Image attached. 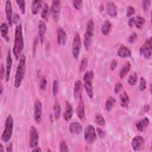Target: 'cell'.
<instances>
[{
    "label": "cell",
    "instance_id": "obj_1",
    "mask_svg": "<svg viewBox=\"0 0 152 152\" xmlns=\"http://www.w3.org/2000/svg\"><path fill=\"white\" fill-rule=\"evenodd\" d=\"M24 49V39L21 23L18 24L15 28V36L12 52L16 59H18Z\"/></svg>",
    "mask_w": 152,
    "mask_h": 152
},
{
    "label": "cell",
    "instance_id": "obj_2",
    "mask_svg": "<svg viewBox=\"0 0 152 152\" xmlns=\"http://www.w3.org/2000/svg\"><path fill=\"white\" fill-rule=\"evenodd\" d=\"M26 68V58L24 54H22L20 58L19 62L16 69L14 77V87L19 88L24 78Z\"/></svg>",
    "mask_w": 152,
    "mask_h": 152
},
{
    "label": "cell",
    "instance_id": "obj_3",
    "mask_svg": "<svg viewBox=\"0 0 152 152\" xmlns=\"http://www.w3.org/2000/svg\"><path fill=\"white\" fill-rule=\"evenodd\" d=\"M94 24L92 20H89L87 21L86 31L84 35V46L85 49L88 50L91 42L93 41V38L94 36Z\"/></svg>",
    "mask_w": 152,
    "mask_h": 152
},
{
    "label": "cell",
    "instance_id": "obj_4",
    "mask_svg": "<svg viewBox=\"0 0 152 152\" xmlns=\"http://www.w3.org/2000/svg\"><path fill=\"white\" fill-rule=\"evenodd\" d=\"M14 128V119L11 115H8L6 118L5 122V128L1 135L2 140L7 142L11 139Z\"/></svg>",
    "mask_w": 152,
    "mask_h": 152
},
{
    "label": "cell",
    "instance_id": "obj_5",
    "mask_svg": "<svg viewBox=\"0 0 152 152\" xmlns=\"http://www.w3.org/2000/svg\"><path fill=\"white\" fill-rule=\"evenodd\" d=\"M94 78V72L92 70L87 71L83 76L84 86L86 93L89 97L91 99L93 97V80Z\"/></svg>",
    "mask_w": 152,
    "mask_h": 152
},
{
    "label": "cell",
    "instance_id": "obj_6",
    "mask_svg": "<svg viewBox=\"0 0 152 152\" xmlns=\"http://www.w3.org/2000/svg\"><path fill=\"white\" fill-rule=\"evenodd\" d=\"M140 52L145 59H151L152 52V40L151 37L145 40L144 44L140 48Z\"/></svg>",
    "mask_w": 152,
    "mask_h": 152
},
{
    "label": "cell",
    "instance_id": "obj_7",
    "mask_svg": "<svg viewBox=\"0 0 152 152\" xmlns=\"http://www.w3.org/2000/svg\"><path fill=\"white\" fill-rule=\"evenodd\" d=\"M81 46V37L80 36L79 33L78 32H76L74 34V39L72 43V47H71L72 55L74 58L76 59L78 58L80 52Z\"/></svg>",
    "mask_w": 152,
    "mask_h": 152
},
{
    "label": "cell",
    "instance_id": "obj_8",
    "mask_svg": "<svg viewBox=\"0 0 152 152\" xmlns=\"http://www.w3.org/2000/svg\"><path fill=\"white\" fill-rule=\"evenodd\" d=\"M84 137L85 141L88 144H91L97 138L96 132L94 127L92 125H88L84 131Z\"/></svg>",
    "mask_w": 152,
    "mask_h": 152
},
{
    "label": "cell",
    "instance_id": "obj_9",
    "mask_svg": "<svg viewBox=\"0 0 152 152\" xmlns=\"http://www.w3.org/2000/svg\"><path fill=\"white\" fill-rule=\"evenodd\" d=\"M61 1H53L50 8V12L52 14V18L55 22H58L61 14Z\"/></svg>",
    "mask_w": 152,
    "mask_h": 152
},
{
    "label": "cell",
    "instance_id": "obj_10",
    "mask_svg": "<svg viewBox=\"0 0 152 152\" xmlns=\"http://www.w3.org/2000/svg\"><path fill=\"white\" fill-rule=\"evenodd\" d=\"M34 118L36 123L39 124L42 120V104L41 102L37 99L34 104Z\"/></svg>",
    "mask_w": 152,
    "mask_h": 152
},
{
    "label": "cell",
    "instance_id": "obj_11",
    "mask_svg": "<svg viewBox=\"0 0 152 152\" xmlns=\"http://www.w3.org/2000/svg\"><path fill=\"white\" fill-rule=\"evenodd\" d=\"M39 143V134L36 128L31 126L30 129L29 146L30 148H34L37 146Z\"/></svg>",
    "mask_w": 152,
    "mask_h": 152
},
{
    "label": "cell",
    "instance_id": "obj_12",
    "mask_svg": "<svg viewBox=\"0 0 152 152\" xmlns=\"http://www.w3.org/2000/svg\"><path fill=\"white\" fill-rule=\"evenodd\" d=\"M145 144L144 138L140 135L135 136L131 140V147L132 149L137 151L143 148Z\"/></svg>",
    "mask_w": 152,
    "mask_h": 152
},
{
    "label": "cell",
    "instance_id": "obj_13",
    "mask_svg": "<svg viewBox=\"0 0 152 152\" xmlns=\"http://www.w3.org/2000/svg\"><path fill=\"white\" fill-rule=\"evenodd\" d=\"M56 33L58 44L60 46L65 45L67 39V34L66 31L64 30L63 28L59 27L56 29Z\"/></svg>",
    "mask_w": 152,
    "mask_h": 152
},
{
    "label": "cell",
    "instance_id": "obj_14",
    "mask_svg": "<svg viewBox=\"0 0 152 152\" xmlns=\"http://www.w3.org/2000/svg\"><path fill=\"white\" fill-rule=\"evenodd\" d=\"M5 10L6 13V17L8 24L12 26V8L11 2L10 1H6L5 5Z\"/></svg>",
    "mask_w": 152,
    "mask_h": 152
},
{
    "label": "cell",
    "instance_id": "obj_15",
    "mask_svg": "<svg viewBox=\"0 0 152 152\" xmlns=\"http://www.w3.org/2000/svg\"><path fill=\"white\" fill-rule=\"evenodd\" d=\"M12 67V56L10 49H8L7 59H6V72H5V80L6 81H8L10 77L11 70Z\"/></svg>",
    "mask_w": 152,
    "mask_h": 152
},
{
    "label": "cell",
    "instance_id": "obj_16",
    "mask_svg": "<svg viewBox=\"0 0 152 152\" xmlns=\"http://www.w3.org/2000/svg\"><path fill=\"white\" fill-rule=\"evenodd\" d=\"M39 38L41 44H43L45 40V33L46 31V24L44 20H39L38 23Z\"/></svg>",
    "mask_w": 152,
    "mask_h": 152
},
{
    "label": "cell",
    "instance_id": "obj_17",
    "mask_svg": "<svg viewBox=\"0 0 152 152\" xmlns=\"http://www.w3.org/2000/svg\"><path fill=\"white\" fill-rule=\"evenodd\" d=\"M77 115L80 120L83 121L85 119V107L82 96L79 98V102L77 107Z\"/></svg>",
    "mask_w": 152,
    "mask_h": 152
},
{
    "label": "cell",
    "instance_id": "obj_18",
    "mask_svg": "<svg viewBox=\"0 0 152 152\" xmlns=\"http://www.w3.org/2000/svg\"><path fill=\"white\" fill-rule=\"evenodd\" d=\"M117 54L118 56L121 58H126L131 56V51L128 47L124 45H122L119 48Z\"/></svg>",
    "mask_w": 152,
    "mask_h": 152
},
{
    "label": "cell",
    "instance_id": "obj_19",
    "mask_svg": "<svg viewBox=\"0 0 152 152\" xmlns=\"http://www.w3.org/2000/svg\"><path fill=\"white\" fill-rule=\"evenodd\" d=\"M65 104H66V108H65V110L63 114V118L65 121H68L72 117L73 109H72V105L68 101L66 100Z\"/></svg>",
    "mask_w": 152,
    "mask_h": 152
},
{
    "label": "cell",
    "instance_id": "obj_20",
    "mask_svg": "<svg viewBox=\"0 0 152 152\" xmlns=\"http://www.w3.org/2000/svg\"><path fill=\"white\" fill-rule=\"evenodd\" d=\"M106 11L109 15L112 17H115L117 16L118 11L116 5L113 2H107L106 4Z\"/></svg>",
    "mask_w": 152,
    "mask_h": 152
},
{
    "label": "cell",
    "instance_id": "obj_21",
    "mask_svg": "<svg viewBox=\"0 0 152 152\" xmlns=\"http://www.w3.org/2000/svg\"><path fill=\"white\" fill-rule=\"evenodd\" d=\"M69 131L72 134H79L83 131V126L79 122H73L69 125Z\"/></svg>",
    "mask_w": 152,
    "mask_h": 152
},
{
    "label": "cell",
    "instance_id": "obj_22",
    "mask_svg": "<svg viewBox=\"0 0 152 152\" xmlns=\"http://www.w3.org/2000/svg\"><path fill=\"white\" fill-rule=\"evenodd\" d=\"M82 91V83L80 80H77L74 83V96L75 100L79 99L81 96Z\"/></svg>",
    "mask_w": 152,
    "mask_h": 152
},
{
    "label": "cell",
    "instance_id": "obj_23",
    "mask_svg": "<svg viewBox=\"0 0 152 152\" xmlns=\"http://www.w3.org/2000/svg\"><path fill=\"white\" fill-rule=\"evenodd\" d=\"M43 4L42 1L40 0H34L31 1V13L34 15L37 14L39 11L40 10L41 8L42 7V4Z\"/></svg>",
    "mask_w": 152,
    "mask_h": 152
},
{
    "label": "cell",
    "instance_id": "obj_24",
    "mask_svg": "<svg viewBox=\"0 0 152 152\" xmlns=\"http://www.w3.org/2000/svg\"><path fill=\"white\" fill-rule=\"evenodd\" d=\"M150 121L147 117H145L141 120L139 121L135 124L136 128L140 132H142L149 125Z\"/></svg>",
    "mask_w": 152,
    "mask_h": 152
},
{
    "label": "cell",
    "instance_id": "obj_25",
    "mask_svg": "<svg viewBox=\"0 0 152 152\" xmlns=\"http://www.w3.org/2000/svg\"><path fill=\"white\" fill-rule=\"evenodd\" d=\"M120 100H121V105L124 108H127L129 103V97L127 93L124 91L120 94Z\"/></svg>",
    "mask_w": 152,
    "mask_h": 152
},
{
    "label": "cell",
    "instance_id": "obj_26",
    "mask_svg": "<svg viewBox=\"0 0 152 152\" xmlns=\"http://www.w3.org/2000/svg\"><path fill=\"white\" fill-rule=\"evenodd\" d=\"M112 26L111 22L109 20H106L103 23L101 27L102 33L104 36L108 35L112 30Z\"/></svg>",
    "mask_w": 152,
    "mask_h": 152
},
{
    "label": "cell",
    "instance_id": "obj_27",
    "mask_svg": "<svg viewBox=\"0 0 152 152\" xmlns=\"http://www.w3.org/2000/svg\"><path fill=\"white\" fill-rule=\"evenodd\" d=\"M0 31L2 37L7 41H9L10 38L8 36V25L7 23H2L0 26Z\"/></svg>",
    "mask_w": 152,
    "mask_h": 152
},
{
    "label": "cell",
    "instance_id": "obj_28",
    "mask_svg": "<svg viewBox=\"0 0 152 152\" xmlns=\"http://www.w3.org/2000/svg\"><path fill=\"white\" fill-rule=\"evenodd\" d=\"M131 64L129 62H126L122 67V68L120 70L119 72V77L122 79L124 78L126 75L129 72V71H130L131 69Z\"/></svg>",
    "mask_w": 152,
    "mask_h": 152
},
{
    "label": "cell",
    "instance_id": "obj_29",
    "mask_svg": "<svg viewBox=\"0 0 152 152\" xmlns=\"http://www.w3.org/2000/svg\"><path fill=\"white\" fill-rule=\"evenodd\" d=\"M53 112L54 118L56 120H58L61 116V107L58 101L56 100L53 105Z\"/></svg>",
    "mask_w": 152,
    "mask_h": 152
},
{
    "label": "cell",
    "instance_id": "obj_30",
    "mask_svg": "<svg viewBox=\"0 0 152 152\" xmlns=\"http://www.w3.org/2000/svg\"><path fill=\"white\" fill-rule=\"evenodd\" d=\"M49 14V8L48 4L46 3H44L42 9L41 10V13H40L41 17L43 20L46 21H48Z\"/></svg>",
    "mask_w": 152,
    "mask_h": 152
},
{
    "label": "cell",
    "instance_id": "obj_31",
    "mask_svg": "<svg viewBox=\"0 0 152 152\" xmlns=\"http://www.w3.org/2000/svg\"><path fill=\"white\" fill-rule=\"evenodd\" d=\"M116 103V100L112 96H109L106 102L105 108L107 111H110Z\"/></svg>",
    "mask_w": 152,
    "mask_h": 152
},
{
    "label": "cell",
    "instance_id": "obj_32",
    "mask_svg": "<svg viewBox=\"0 0 152 152\" xmlns=\"http://www.w3.org/2000/svg\"><path fill=\"white\" fill-rule=\"evenodd\" d=\"M145 22V18L141 16H137L135 17V26L139 29L142 28Z\"/></svg>",
    "mask_w": 152,
    "mask_h": 152
},
{
    "label": "cell",
    "instance_id": "obj_33",
    "mask_svg": "<svg viewBox=\"0 0 152 152\" xmlns=\"http://www.w3.org/2000/svg\"><path fill=\"white\" fill-rule=\"evenodd\" d=\"M137 82V74L136 72H133L129 75L128 79V83L130 86H134L136 84Z\"/></svg>",
    "mask_w": 152,
    "mask_h": 152
},
{
    "label": "cell",
    "instance_id": "obj_34",
    "mask_svg": "<svg viewBox=\"0 0 152 152\" xmlns=\"http://www.w3.org/2000/svg\"><path fill=\"white\" fill-rule=\"evenodd\" d=\"M95 121L96 124L99 125L103 126L104 125L106 124V121L104 118V117L101 114H97L95 116Z\"/></svg>",
    "mask_w": 152,
    "mask_h": 152
},
{
    "label": "cell",
    "instance_id": "obj_35",
    "mask_svg": "<svg viewBox=\"0 0 152 152\" xmlns=\"http://www.w3.org/2000/svg\"><path fill=\"white\" fill-rule=\"evenodd\" d=\"M15 2L19 7L21 14H24L26 12V1L24 0H17L15 1Z\"/></svg>",
    "mask_w": 152,
    "mask_h": 152
},
{
    "label": "cell",
    "instance_id": "obj_36",
    "mask_svg": "<svg viewBox=\"0 0 152 152\" xmlns=\"http://www.w3.org/2000/svg\"><path fill=\"white\" fill-rule=\"evenodd\" d=\"M59 90V81L58 80L55 79L52 84V93L54 96H56L58 93Z\"/></svg>",
    "mask_w": 152,
    "mask_h": 152
},
{
    "label": "cell",
    "instance_id": "obj_37",
    "mask_svg": "<svg viewBox=\"0 0 152 152\" xmlns=\"http://www.w3.org/2000/svg\"><path fill=\"white\" fill-rule=\"evenodd\" d=\"M88 65V59L87 58H84L80 63V71L83 72L84 71Z\"/></svg>",
    "mask_w": 152,
    "mask_h": 152
},
{
    "label": "cell",
    "instance_id": "obj_38",
    "mask_svg": "<svg viewBox=\"0 0 152 152\" xmlns=\"http://www.w3.org/2000/svg\"><path fill=\"white\" fill-rule=\"evenodd\" d=\"M146 88V80L141 77L140 79V84H139V89L140 91H144Z\"/></svg>",
    "mask_w": 152,
    "mask_h": 152
},
{
    "label": "cell",
    "instance_id": "obj_39",
    "mask_svg": "<svg viewBox=\"0 0 152 152\" xmlns=\"http://www.w3.org/2000/svg\"><path fill=\"white\" fill-rule=\"evenodd\" d=\"M59 149H60V151H62V152H66V151H69L68 145L66 144L65 141L62 140V141H60V143H59Z\"/></svg>",
    "mask_w": 152,
    "mask_h": 152
},
{
    "label": "cell",
    "instance_id": "obj_40",
    "mask_svg": "<svg viewBox=\"0 0 152 152\" xmlns=\"http://www.w3.org/2000/svg\"><path fill=\"white\" fill-rule=\"evenodd\" d=\"M135 13V10L134 7L132 6H128L126 10V14L127 17H131L133 14Z\"/></svg>",
    "mask_w": 152,
    "mask_h": 152
},
{
    "label": "cell",
    "instance_id": "obj_41",
    "mask_svg": "<svg viewBox=\"0 0 152 152\" xmlns=\"http://www.w3.org/2000/svg\"><path fill=\"white\" fill-rule=\"evenodd\" d=\"M151 0H145L143 1L142 2V8L143 10L145 11H148L151 5Z\"/></svg>",
    "mask_w": 152,
    "mask_h": 152
},
{
    "label": "cell",
    "instance_id": "obj_42",
    "mask_svg": "<svg viewBox=\"0 0 152 152\" xmlns=\"http://www.w3.org/2000/svg\"><path fill=\"white\" fill-rule=\"evenodd\" d=\"M46 86H47V80L46 79L45 77H43L40 83V88L42 90H45L46 88Z\"/></svg>",
    "mask_w": 152,
    "mask_h": 152
},
{
    "label": "cell",
    "instance_id": "obj_43",
    "mask_svg": "<svg viewBox=\"0 0 152 152\" xmlns=\"http://www.w3.org/2000/svg\"><path fill=\"white\" fill-rule=\"evenodd\" d=\"M82 4H83V1L81 0H78V1H72V4L74 7L76 9V10H80L82 6Z\"/></svg>",
    "mask_w": 152,
    "mask_h": 152
},
{
    "label": "cell",
    "instance_id": "obj_44",
    "mask_svg": "<svg viewBox=\"0 0 152 152\" xmlns=\"http://www.w3.org/2000/svg\"><path fill=\"white\" fill-rule=\"evenodd\" d=\"M137 34L136 33V32L134 31L132 33V34L129 36L128 38V42L131 43H133L137 40Z\"/></svg>",
    "mask_w": 152,
    "mask_h": 152
},
{
    "label": "cell",
    "instance_id": "obj_45",
    "mask_svg": "<svg viewBox=\"0 0 152 152\" xmlns=\"http://www.w3.org/2000/svg\"><path fill=\"white\" fill-rule=\"evenodd\" d=\"M122 88V84L121 82H119V81L117 82L115 84V88H114V91H115V93H116V94L118 93L121 91Z\"/></svg>",
    "mask_w": 152,
    "mask_h": 152
},
{
    "label": "cell",
    "instance_id": "obj_46",
    "mask_svg": "<svg viewBox=\"0 0 152 152\" xmlns=\"http://www.w3.org/2000/svg\"><path fill=\"white\" fill-rule=\"evenodd\" d=\"M20 18V15L17 12H14L12 15V23L16 24L19 21Z\"/></svg>",
    "mask_w": 152,
    "mask_h": 152
},
{
    "label": "cell",
    "instance_id": "obj_47",
    "mask_svg": "<svg viewBox=\"0 0 152 152\" xmlns=\"http://www.w3.org/2000/svg\"><path fill=\"white\" fill-rule=\"evenodd\" d=\"M96 131H97V134H98V135L99 136L100 138H103L105 137V132L101 128H100L99 127L96 128Z\"/></svg>",
    "mask_w": 152,
    "mask_h": 152
},
{
    "label": "cell",
    "instance_id": "obj_48",
    "mask_svg": "<svg viewBox=\"0 0 152 152\" xmlns=\"http://www.w3.org/2000/svg\"><path fill=\"white\" fill-rule=\"evenodd\" d=\"M117 66V61L116 59H113L110 63V69L112 71H113L114 69H115V68H116Z\"/></svg>",
    "mask_w": 152,
    "mask_h": 152
},
{
    "label": "cell",
    "instance_id": "obj_49",
    "mask_svg": "<svg viewBox=\"0 0 152 152\" xmlns=\"http://www.w3.org/2000/svg\"><path fill=\"white\" fill-rule=\"evenodd\" d=\"M128 26L131 27H132L133 26H135V17H131L128 20Z\"/></svg>",
    "mask_w": 152,
    "mask_h": 152
},
{
    "label": "cell",
    "instance_id": "obj_50",
    "mask_svg": "<svg viewBox=\"0 0 152 152\" xmlns=\"http://www.w3.org/2000/svg\"><path fill=\"white\" fill-rule=\"evenodd\" d=\"M0 76H1V79L2 80L3 77L5 76V69L4 66V64H1V68H0Z\"/></svg>",
    "mask_w": 152,
    "mask_h": 152
},
{
    "label": "cell",
    "instance_id": "obj_51",
    "mask_svg": "<svg viewBox=\"0 0 152 152\" xmlns=\"http://www.w3.org/2000/svg\"><path fill=\"white\" fill-rule=\"evenodd\" d=\"M12 151H13V150H12V143H10L6 147V151H7V152H12Z\"/></svg>",
    "mask_w": 152,
    "mask_h": 152
},
{
    "label": "cell",
    "instance_id": "obj_52",
    "mask_svg": "<svg viewBox=\"0 0 152 152\" xmlns=\"http://www.w3.org/2000/svg\"><path fill=\"white\" fill-rule=\"evenodd\" d=\"M149 110H150V106L148 104H145L143 107V110L145 112H148L149 111Z\"/></svg>",
    "mask_w": 152,
    "mask_h": 152
},
{
    "label": "cell",
    "instance_id": "obj_53",
    "mask_svg": "<svg viewBox=\"0 0 152 152\" xmlns=\"http://www.w3.org/2000/svg\"><path fill=\"white\" fill-rule=\"evenodd\" d=\"M38 40H37V39L36 38L34 39V43H33V52H35V49H36V45H37V43Z\"/></svg>",
    "mask_w": 152,
    "mask_h": 152
},
{
    "label": "cell",
    "instance_id": "obj_54",
    "mask_svg": "<svg viewBox=\"0 0 152 152\" xmlns=\"http://www.w3.org/2000/svg\"><path fill=\"white\" fill-rule=\"evenodd\" d=\"M32 151H42V149L39 147H34L33 148V149L32 150Z\"/></svg>",
    "mask_w": 152,
    "mask_h": 152
},
{
    "label": "cell",
    "instance_id": "obj_55",
    "mask_svg": "<svg viewBox=\"0 0 152 152\" xmlns=\"http://www.w3.org/2000/svg\"><path fill=\"white\" fill-rule=\"evenodd\" d=\"M0 151H1V152L4 151V147H3V145H2V144H0Z\"/></svg>",
    "mask_w": 152,
    "mask_h": 152
},
{
    "label": "cell",
    "instance_id": "obj_56",
    "mask_svg": "<svg viewBox=\"0 0 152 152\" xmlns=\"http://www.w3.org/2000/svg\"><path fill=\"white\" fill-rule=\"evenodd\" d=\"M2 91H3V88H2V85L1 83V94H2Z\"/></svg>",
    "mask_w": 152,
    "mask_h": 152
}]
</instances>
